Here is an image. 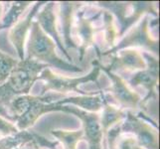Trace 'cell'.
<instances>
[{"mask_svg":"<svg viewBox=\"0 0 160 149\" xmlns=\"http://www.w3.org/2000/svg\"><path fill=\"white\" fill-rule=\"evenodd\" d=\"M65 97V95L56 92H46L40 96H19L12 99L9 104L11 115L14 117L16 127L19 131H25L34 125L41 115L51 112H62L63 106L57 102Z\"/></svg>","mask_w":160,"mask_h":149,"instance_id":"1","label":"cell"},{"mask_svg":"<svg viewBox=\"0 0 160 149\" xmlns=\"http://www.w3.org/2000/svg\"><path fill=\"white\" fill-rule=\"evenodd\" d=\"M46 68L49 66L26 58L18 62L7 81L0 85V106L8 107L14 97L28 95L35 82L39 80L41 72Z\"/></svg>","mask_w":160,"mask_h":149,"instance_id":"2","label":"cell"},{"mask_svg":"<svg viewBox=\"0 0 160 149\" xmlns=\"http://www.w3.org/2000/svg\"><path fill=\"white\" fill-rule=\"evenodd\" d=\"M38 63L53 66L66 72H82V69L61 59L56 53V44L43 32L36 20H33L28 41L27 58Z\"/></svg>","mask_w":160,"mask_h":149,"instance_id":"3","label":"cell"},{"mask_svg":"<svg viewBox=\"0 0 160 149\" xmlns=\"http://www.w3.org/2000/svg\"><path fill=\"white\" fill-rule=\"evenodd\" d=\"M92 65L93 69L91 73L88 76L81 77V78H65V77L54 74L51 69L46 68L41 72L39 76V80H44L46 82L41 95H44V93L50 91H53V92L56 93H61V95H64V93L72 91L82 92L78 90V87L80 85L87 84L89 82H95L98 80V75H100L101 69L100 66H98V61H93Z\"/></svg>","mask_w":160,"mask_h":149,"instance_id":"4","label":"cell"},{"mask_svg":"<svg viewBox=\"0 0 160 149\" xmlns=\"http://www.w3.org/2000/svg\"><path fill=\"white\" fill-rule=\"evenodd\" d=\"M121 132H130L133 138L144 149H159L158 131L152 126L135 115L131 112H126L125 121L120 123Z\"/></svg>","mask_w":160,"mask_h":149,"instance_id":"5","label":"cell"},{"mask_svg":"<svg viewBox=\"0 0 160 149\" xmlns=\"http://www.w3.org/2000/svg\"><path fill=\"white\" fill-rule=\"evenodd\" d=\"M148 17H144L143 21L140 22V24L132 29L128 35L125 36L124 39L121 40L118 45L114 46L112 50L108 52H104L102 54V56L106 55H110L118 53L121 50H124L128 47H145L148 50H151L152 52L157 54L158 51V41L154 40L150 35L149 26H148Z\"/></svg>","mask_w":160,"mask_h":149,"instance_id":"6","label":"cell"},{"mask_svg":"<svg viewBox=\"0 0 160 149\" xmlns=\"http://www.w3.org/2000/svg\"><path fill=\"white\" fill-rule=\"evenodd\" d=\"M62 112L69 113H73L80 117L84 125V137L88 141V147L89 149H102V129L100 122V115L98 113L88 112L85 110L76 107H64Z\"/></svg>","mask_w":160,"mask_h":149,"instance_id":"7","label":"cell"},{"mask_svg":"<svg viewBox=\"0 0 160 149\" xmlns=\"http://www.w3.org/2000/svg\"><path fill=\"white\" fill-rule=\"evenodd\" d=\"M144 60L147 61L148 66L144 70H141L133 75V77L129 81V85L132 87H136L138 86L143 87L147 92V97L143 101L146 102L150 98L156 97V87L158 84V60L152 57L148 53H143L142 55Z\"/></svg>","mask_w":160,"mask_h":149,"instance_id":"8","label":"cell"},{"mask_svg":"<svg viewBox=\"0 0 160 149\" xmlns=\"http://www.w3.org/2000/svg\"><path fill=\"white\" fill-rule=\"evenodd\" d=\"M100 69L106 72L108 78L112 81V86H110V92H112V97L117 101L122 107L128 108H136L141 102V97L137 92L131 91L126 82L121 78L120 76L117 75L107 70L104 66L100 64L98 62Z\"/></svg>","mask_w":160,"mask_h":149,"instance_id":"9","label":"cell"},{"mask_svg":"<svg viewBox=\"0 0 160 149\" xmlns=\"http://www.w3.org/2000/svg\"><path fill=\"white\" fill-rule=\"evenodd\" d=\"M42 4H46V1H39L34 6L32 7V10L26 15V17L23 20H20L17 22L12 28L9 31V39L10 42L12 43V45L17 51V54L20 58V61L24 60V45L25 40L28 31L31 28L32 22L34 20V16L39 11V8L42 6Z\"/></svg>","mask_w":160,"mask_h":149,"instance_id":"10","label":"cell"},{"mask_svg":"<svg viewBox=\"0 0 160 149\" xmlns=\"http://www.w3.org/2000/svg\"><path fill=\"white\" fill-rule=\"evenodd\" d=\"M37 22L43 32L47 34L51 39L55 42V44L59 47V49L64 53V55L69 61L72 60L71 56L66 51L63 42L61 40V37L59 35V32L56 26V15H55V3L54 2H47L44 8L36 13Z\"/></svg>","mask_w":160,"mask_h":149,"instance_id":"11","label":"cell"},{"mask_svg":"<svg viewBox=\"0 0 160 149\" xmlns=\"http://www.w3.org/2000/svg\"><path fill=\"white\" fill-rule=\"evenodd\" d=\"M112 63L108 67H104L107 70L112 72L117 71H134L144 70L146 68V62L142 54L134 49H124L114 55L112 58Z\"/></svg>","mask_w":160,"mask_h":149,"instance_id":"12","label":"cell"},{"mask_svg":"<svg viewBox=\"0 0 160 149\" xmlns=\"http://www.w3.org/2000/svg\"><path fill=\"white\" fill-rule=\"evenodd\" d=\"M58 104H74L76 107H79L80 109L85 110L88 112L97 113L102 108L104 104V97L102 96H79V97H64L63 99L57 102Z\"/></svg>","mask_w":160,"mask_h":149,"instance_id":"13","label":"cell"},{"mask_svg":"<svg viewBox=\"0 0 160 149\" xmlns=\"http://www.w3.org/2000/svg\"><path fill=\"white\" fill-rule=\"evenodd\" d=\"M103 97H104V104L102 108V117H100V122L102 129V133L106 134L112 126L118 124V122H120L121 119L125 117L126 112H123V110L117 108L112 104H110L106 98V96H103Z\"/></svg>","mask_w":160,"mask_h":149,"instance_id":"14","label":"cell"},{"mask_svg":"<svg viewBox=\"0 0 160 149\" xmlns=\"http://www.w3.org/2000/svg\"><path fill=\"white\" fill-rule=\"evenodd\" d=\"M78 32L82 39L81 47H79L80 55V61H82L86 50L89 48L92 44H93V35H95V30L92 24V20L89 18H85L82 16V13L80 15L79 22H78Z\"/></svg>","mask_w":160,"mask_h":149,"instance_id":"15","label":"cell"},{"mask_svg":"<svg viewBox=\"0 0 160 149\" xmlns=\"http://www.w3.org/2000/svg\"><path fill=\"white\" fill-rule=\"evenodd\" d=\"M31 2L29 1H16L11 4V7L9 8L8 12L5 14L1 23H0V30L12 28V27L19 21L21 14L23 11L29 6Z\"/></svg>","mask_w":160,"mask_h":149,"instance_id":"16","label":"cell"},{"mask_svg":"<svg viewBox=\"0 0 160 149\" xmlns=\"http://www.w3.org/2000/svg\"><path fill=\"white\" fill-rule=\"evenodd\" d=\"M62 25H63V33L65 38V44L68 48H77L75 43L71 39V23H72V14L75 4L71 2H63L62 3ZM78 49V48H77Z\"/></svg>","mask_w":160,"mask_h":149,"instance_id":"17","label":"cell"},{"mask_svg":"<svg viewBox=\"0 0 160 149\" xmlns=\"http://www.w3.org/2000/svg\"><path fill=\"white\" fill-rule=\"evenodd\" d=\"M52 134L63 143L65 149H77L78 143L84 138V131L53 130Z\"/></svg>","mask_w":160,"mask_h":149,"instance_id":"18","label":"cell"},{"mask_svg":"<svg viewBox=\"0 0 160 149\" xmlns=\"http://www.w3.org/2000/svg\"><path fill=\"white\" fill-rule=\"evenodd\" d=\"M18 61L0 51V85L7 81L12 70L17 66Z\"/></svg>","mask_w":160,"mask_h":149,"instance_id":"19","label":"cell"},{"mask_svg":"<svg viewBox=\"0 0 160 149\" xmlns=\"http://www.w3.org/2000/svg\"><path fill=\"white\" fill-rule=\"evenodd\" d=\"M103 23L104 28H106V34H104V40H106V45L109 50L114 47V40L117 39V28L113 25L112 16L110 15L108 11L103 12ZM108 50V51H109Z\"/></svg>","mask_w":160,"mask_h":149,"instance_id":"20","label":"cell"},{"mask_svg":"<svg viewBox=\"0 0 160 149\" xmlns=\"http://www.w3.org/2000/svg\"><path fill=\"white\" fill-rule=\"evenodd\" d=\"M113 149H144V148L138 144V142L133 138V136H126V137H121L120 139L118 138Z\"/></svg>","mask_w":160,"mask_h":149,"instance_id":"21","label":"cell"},{"mask_svg":"<svg viewBox=\"0 0 160 149\" xmlns=\"http://www.w3.org/2000/svg\"><path fill=\"white\" fill-rule=\"evenodd\" d=\"M18 132L19 130L15 126V124H13L12 121L0 117V136L6 137L10 135H14L18 133Z\"/></svg>","mask_w":160,"mask_h":149,"instance_id":"22","label":"cell"},{"mask_svg":"<svg viewBox=\"0 0 160 149\" xmlns=\"http://www.w3.org/2000/svg\"><path fill=\"white\" fill-rule=\"evenodd\" d=\"M0 149H14V144L9 136L0 139Z\"/></svg>","mask_w":160,"mask_h":149,"instance_id":"23","label":"cell"},{"mask_svg":"<svg viewBox=\"0 0 160 149\" xmlns=\"http://www.w3.org/2000/svg\"><path fill=\"white\" fill-rule=\"evenodd\" d=\"M0 117L5 118V119H8L10 121H12V122H15V121H14V117L7 112V108L2 107V106H0Z\"/></svg>","mask_w":160,"mask_h":149,"instance_id":"24","label":"cell"},{"mask_svg":"<svg viewBox=\"0 0 160 149\" xmlns=\"http://www.w3.org/2000/svg\"><path fill=\"white\" fill-rule=\"evenodd\" d=\"M32 144H33V147H34V149H43L42 147H40V145L38 144V143L35 141V139H34V141H32ZM56 143H54V144L52 145V146H50V147H47L48 149H57L56 147Z\"/></svg>","mask_w":160,"mask_h":149,"instance_id":"25","label":"cell"},{"mask_svg":"<svg viewBox=\"0 0 160 149\" xmlns=\"http://www.w3.org/2000/svg\"><path fill=\"white\" fill-rule=\"evenodd\" d=\"M1 11H2V5L1 2H0V16H1Z\"/></svg>","mask_w":160,"mask_h":149,"instance_id":"26","label":"cell"}]
</instances>
